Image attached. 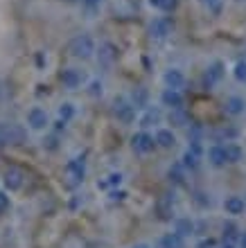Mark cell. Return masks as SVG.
Returning <instances> with one entry per match:
<instances>
[{
	"label": "cell",
	"mask_w": 246,
	"mask_h": 248,
	"mask_svg": "<svg viewBox=\"0 0 246 248\" xmlns=\"http://www.w3.org/2000/svg\"><path fill=\"white\" fill-rule=\"evenodd\" d=\"M66 174H68L72 185H79L86 176V163L82 158H72V160H68V165H66Z\"/></svg>",
	"instance_id": "8992f818"
},
{
	"label": "cell",
	"mask_w": 246,
	"mask_h": 248,
	"mask_svg": "<svg viewBox=\"0 0 246 248\" xmlns=\"http://www.w3.org/2000/svg\"><path fill=\"white\" fill-rule=\"evenodd\" d=\"M169 181H174L176 185H183V181H185V167H183L181 163L172 165V170H169Z\"/></svg>",
	"instance_id": "cb8c5ba5"
},
{
	"label": "cell",
	"mask_w": 246,
	"mask_h": 248,
	"mask_svg": "<svg viewBox=\"0 0 246 248\" xmlns=\"http://www.w3.org/2000/svg\"><path fill=\"white\" fill-rule=\"evenodd\" d=\"M169 122H174L176 126H188L190 118L185 115V113H183V108H176V111L169 113Z\"/></svg>",
	"instance_id": "484cf974"
},
{
	"label": "cell",
	"mask_w": 246,
	"mask_h": 248,
	"mask_svg": "<svg viewBox=\"0 0 246 248\" xmlns=\"http://www.w3.org/2000/svg\"><path fill=\"white\" fill-rule=\"evenodd\" d=\"M68 2H77V0H68Z\"/></svg>",
	"instance_id": "f35d334b"
},
{
	"label": "cell",
	"mask_w": 246,
	"mask_h": 248,
	"mask_svg": "<svg viewBox=\"0 0 246 248\" xmlns=\"http://www.w3.org/2000/svg\"><path fill=\"white\" fill-rule=\"evenodd\" d=\"M61 84H64V88H68V91H77L79 86L84 84V72L77 70V68H66V70L61 72Z\"/></svg>",
	"instance_id": "ba28073f"
},
{
	"label": "cell",
	"mask_w": 246,
	"mask_h": 248,
	"mask_svg": "<svg viewBox=\"0 0 246 248\" xmlns=\"http://www.w3.org/2000/svg\"><path fill=\"white\" fill-rule=\"evenodd\" d=\"M221 77H224V63L221 61H213V63L208 65L206 75H203V86L213 88V86H217L221 81Z\"/></svg>",
	"instance_id": "30bf717a"
},
{
	"label": "cell",
	"mask_w": 246,
	"mask_h": 248,
	"mask_svg": "<svg viewBox=\"0 0 246 248\" xmlns=\"http://www.w3.org/2000/svg\"><path fill=\"white\" fill-rule=\"evenodd\" d=\"M235 230H237V228H235L233 223H226V226H224V237H228V242L235 237Z\"/></svg>",
	"instance_id": "d6a6232c"
},
{
	"label": "cell",
	"mask_w": 246,
	"mask_h": 248,
	"mask_svg": "<svg viewBox=\"0 0 246 248\" xmlns=\"http://www.w3.org/2000/svg\"><path fill=\"white\" fill-rule=\"evenodd\" d=\"M156 147V140L151 133H147V131H138L136 136L131 138V149L136 151L138 156H147V154H151Z\"/></svg>",
	"instance_id": "277c9868"
},
{
	"label": "cell",
	"mask_w": 246,
	"mask_h": 248,
	"mask_svg": "<svg viewBox=\"0 0 246 248\" xmlns=\"http://www.w3.org/2000/svg\"><path fill=\"white\" fill-rule=\"evenodd\" d=\"M25 140V129L18 124L0 122V147L2 144H20Z\"/></svg>",
	"instance_id": "3957f363"
},
{
	"label": "cell",
	"mask_w": 246,
	"mask_h": 248,
	"mask_svg": "<svg viewBox=\"0 0 246 248\" xmlns=\"http://www.w3.org/2000/svg\"><path fill=\"white\" fill-rule=\"evenodd\" d=\"M233 77L240 81V84H246V59H240L233 68Z\"/></svg>",
	"instance_id": "83f0119b"
},
{
	"label": "cell",
	"mask_w": 246,
	"mask_h": 248,
	"mask_svg": "<svg viewBox=\"0 0 246 248\" xmlns=\"http://www.w3.org/2000/svg\"><path fill=\"white\" fill-rule=\"evenodd\" d=\"M72 118H75V104H70V102H64V104L59 106V120L70 122Z\"/></svg>",
	"instance_id": "d4e9b609"
},
{
	"label": "cell",
	"mask_w": 246,
	"mask_h": 248,
	"mask_svg": "<svg viewBox=\"0 0 246 248\" xmlns=\"http://www.w3.org/2000/svg\"><path fill=\"white\" fill-rule=\"evenodd\" d=\"M133 248H151V246H147V244H136Z\"/></svg>",
	"instance_id": "74e56055"
},
{
	"label": "cell",
	"mask_w": 246,
	"mask_h": 248,
	"mask_svg": "<svg viewBox=\"0 0 246 248\" xmlns=\"http://www.w3.org/2000/svg\"><path fill=\"white\" fill-rule=\"evenodd\" d=\"M7 208H9V196H5L0 192V212H5Z\"/></svg>",
	"instance_id": "836d02e7"
},
{
	"label": "cell",
	"mask_w": 246,
	"mask_h": 248,
	"mask_svg": "<svg viewBox=\"0 0 246 248\" xmlns=\"http://www.w3.org/2000/svg\"><path fill=\"white\" fill-rule=\"evenodd\" d=\"M163 81H165V88H174V91H181L188 79H185V75H183L179 68H169V70H165V75H163Z\"/></svg>",
	"instance_id": "7c38bea8"
},
{
	"label": "cell",
	"mask_w": 246,
	"mask_h": 248,
	"mask_svg": "<svg viewBox=\"0 0 246 248\" xmlns=\"http://www.w3.org/2000/svg\"><path fill=\"white\" fill-rule=\"evenodd\" d=\"M199 248H214V242L213 239H203V242L199 244Z\"/></svg>",
	"instance_id": "e575fe53"
},
{
	"label": "cell",
	"mask_w": 246,
	"mask_h": 248,
	"mask_svg": "<svg viewBox=\"0 0 246 248\" xmlns=\"http://www.w3.org/2000/svg\"><path fill=\"white\" fill-rule=\"evenodd\" d=\"M240 248H246V232L242 235V239H240Z\"/></svg>",
	"instance_id": "d590c367"
},
{
	"label": "cell",
	"mask_w": 246,
	"mask_h": 248,
	"mask_svg": "<svg viewBox=\"0 0 246 248\" xmlns=\"http://www.w3.org/2000/svg\"><path fill=\"white\" fill-rule=\"evenodd\" d=\"M5 185L9 189H20L23 187V171L16 170V167H9L5 171Z\"/></svg>",
	"instance_id": "d6986e66"
},
{
	"label": "cell",
	"mask_w": 246,
	"mask_h": 248,
	"mask_svg": "<svg viewBox=\"0 0 246 248\" xmlns=\"http://www.w3.org/2000/svg\"><path fill=\"white\" fill-rule=\"evenodd\" d=\"M149 5L158 12H172L176 7V0H149Z\"/></svg>",
	"instance_id": "4316f807"
},
{
	"label": "cell",
	"mask_w": 246,
	"mask_h": 248,
	"mask_svg": "<svg viewBox=\"0 0 246 248\" xmlns=\"http://www.w3.org/2000/svg\"><path fill=\"white\" fill-rule=\"evenodd\" d=\"M147 91H145V88H136V91L131 93V104L136 106V108H147Z\"/></svg>",
	"instance_id": "603a6c76"
},
{
	"label": "cell",
	"mask_w": 246,
	"mask_h": 248,
	"mask_svg": "<svg viewBox=\"0 0 246 248\" xmlns=\"http://www.w3.org/2000/svg\"><path fill=\"white\" fill-rule=\"evenodd\" d=\"M106 183H109V187H115V185H120L122 183V174H109V178H106Z\"/></svg>",
	"instance_id": "1f68e13d"
},
{
	"label": "cell",
	"mask_w": 246,
	"mask_h": 248,
	"mask_svg": "<svg viewBox=\"0 0 246 248\" xmlns=\"http://www.w3.org/2000/svg\"><path fill=\"white\" fill-rule=\"evenodd\" d=\"M154 140H156V147H163V149H169V147L176 144V136L172 133V129H158Z\"/></svg>",
	"instance_id": "2e32d148"
},
{
	"label": "cell",
	"mask_w": 246,
	"mask_h": 248,
	"mask_svg": "<svg viewBox=\"0 0 246 248\" xmlns=\"http://www.w3.org/2000/svg\"><path fill=\"white\" fill-rule=\"evenodd\" d=\"M161 120H163L161 108H154V106H147V108H143V113L138 115V124H140L143 129H149V126L161 124Z\"/></svg>",
	"instance_id": "8fae6325"
},
{
	"label": "cell",
	"mask_w": 246,
	"mask_h": 248,
	"mask_svg": "<svg viewBox=\"0 0 246 248\" xmlns=\"http://www.w3.org/2000/svg\"><path fill=\"white\" fill-rule=\"evenodd\" d=\"M208 163L213 167H224L226 165V151H224V144H213L208 149Z\"/></svg>",
	"instance_id": "9a60e30c"
},
{
	"label": "cell",
	"mask_w": 246,
	"mask_h": 248,
	"mask_svg": "<svg viewBox=\"0 0 246 248\" xmlns=\"http://www.w3.org/2000/svg\"><path fill=\"white\" fill-rule=\"evenodd\" d=\"M113 115L117 118V122L131 124L136 120V106L131 104L127 97H115L113 99Z\"/></svg>",
	"instance_id": "7a4b0ae2"
},
{
	"label": "cell",
	"mask_w": 246,
	"mask_h": 248,
	"mask_svg": "<svg viewBox=\"0 0 246 248\" xmlns=\"http://www.w3.org/2000/svg\"><path fill=\"white\" fill-rule=\"evenodd\" d=\"M93 95V97H98V95H102L104 93V86H102V81H98V79H93L91 81V91H88Z\"/></svg>",
	"instance_id": "4dcf8cb0"
},
{
	"label": "cell",
	"mask_w": 246,
	"mask_h": 248,
	"mask_svg": "<svg viewBox=\"0 0 246 248\" xmlns=\"http://www.w3.org/2000/svg\"><path fill=\"white\" fill-rule=\"evenodd\" d=\"M224 151H226V163H240L242 160V147L235 142L224 144Z\"/></svg>",
	"instance_id": "44dd1931"
},
{
	"label": "cell",
	"mask_w": 246,
	"mask_h": 248,
	"mask_svg": "<svg viewBox=\"0 0 246 248\" xmlns=\"http://www.w3.org/2000/svg\"><path fill=\"white\" fill-rule=\"evenodd\" d=\"M98 63H99V68H111L113 65V61H115V57H117V50H115V46L113 43H109V41H104V43H99V47H98Z\"/></svg>",
	"instance_id": "52a82bcc"
},
{
	"label": "cell",
	"mask_w": 246,
	"mask_h": 248,
	"mask_svg": "<svg viewBox=\"0 0 246 248\" xmlns=\"http://www.w3.org/2000/svg\"><path fill=\"white\" fill-rule=\"evenodd\" d=\"M79 2H82V5H84L88 12H98L99 7H102L104 0H79Z\"/></svg>",
	"instance_id": "f546056e"
},
{
	"label": "cell",
	"mask_w": 246,
	"mask_h": 248,
	"mask_svg": "<svg viewBox=\"0 0 246 248\" xmlns=\"http://www.w3.org/2000/svg\"><path fill=\"white\" fill-rule=\"evenodd\" d=\"M199 160H201V154L199 151H195L192 147H188V149L183 151L181 165L185 167V170H197V167H199Z\"/></svg>",
	"instance_id": "ffe728a7"
},
{
	"label": "cell",
	"mask_w": 246,
	"mask_h": 248,
	"mask_svg": "<svg viewBox=\"0 0 246 248\" xmlns=\"http://www.w3.org/2000/svg\"><path fill=\"white\" fill-rule=\"evenodd\" d=\"M169 34H172V20L165 16H158L149 23V36L154 41H165Z\"/></svg>",
	"instance_id": "5b68a950"
},
{
	"label": "cell",
	"mask_w": 246,
	"mask_h": 248,
	"mask_svg": "<svg viewBox=\"0 0 246 248\" xmlns=\"http://www.w3.org/2000/svg\"><path fill=\"white\" fill-rule=\"evenodd\" d=\"M161 102H163V106H167L172 111L183 108V95H181V91H174V88H165L161 95Z\"/></svg>",
	"instance_id": "4fadbf2b"
},
{
	"label": "cell",
	"mask_w": 246,
	"mask_h": 248,
	"mask_svg": "<svg viewBox=\"0 0 246 248\" xmlns=\"http://www.w3.org/2000/svg\"><path fill=\"white\" fill-rule=\"evenodd\" d=\"M224 111H226V115H230V118H237V115H242V113L246 111V99L240 97V95L228 97L226 104H224Z\"/></svg>",
	"instance_id": "5bb4252c"
},
{
	"label": "cell",
	"mask_w": 246,
	"mask_h": 248,
	"mask_svg": "<svg viewBox=\"0 0 246 248\" xmlns=\"http://www.w3.org/2000/svg\"><path fill=\"white\" fill-rule=\"evenodd\" d=\"M199 2L206 7L210 14H214V16H219V14H221V7H224V0H199Z\"/></svg>",
	"instance_id": "f1b7e54d"
},
{
	"label": "cell",
	"mask_w": 246,
	"mask_h": 248,
	"mask_svg": "<svg viewBox=\"0 0 246 248\" xmlns=\"http://www.w3.org/2000/svg\"><path fill=\"white\" fill-rule=\"evenodd\" d=\"M27 124H30V129H34V131L48 129V124H50L48 113L43 111V108H39V106H34V108H30V113H27Z\"/></svg>",
	"instance_id": "9c48e42d"
},
{
	"label": "cell",
	"mask_w": 246,
	"mask_h": 248,
	"mask_svg": "<svg viewBox=\"0 0 246 248\" xmlns=\"http://www.w3.org/2000/svg\"><path fill=\"white\" fill-rule=\"evenodd\" d=\"M174 232H179L181 237H188L195 232V221L192 219H179L174 226Z\"/></svg>",
	"instance_id": "7402d4cb"
},
{
	"label": "cell",
	"mask_w": 246,
	"mask_h": 248,
	"mask_svg": "<svg viewBox=\"0 0 246 248\" xmlns=\"http://www.w3.org/2000/svg\"><path fill=\"white\" fill-rule=\"evenodd\" d=\"M158 248H185V239L179 232H167L158 239Z\"/></svg>",
	"instance_id": "e0dca14e"
},
{
	"label": "cell",
	"mask_w": 246,
	"mask_h": 248,
	"mask_svg": "<svg viewBox=\"0 0 246 248\" xmlns=\"http://www.w3.org/2000/svg\"><path fill=\"white\" fill-rule=\"evenodd\" d=\"M68 50H70V54L75 59H91L93 54L98 52V43H95V39L91 34H77L70 41Z\"/></svg>",
	"instance_id": "6da1fadb"
},
{
	"label": "cell",
	"mask_w": 246,
	"mask_h": 248,
	"mask_svg": "<svg viewBox=\"0 0 246 248\" xmlns=\"http://www.w3.org/2000/svg\"><path fill=\"white\" fill-rule=\"evenodd\" d=\"M224 210H226L228 215H244L246 203L242 196H228L226 201H224Z\"/></svg>",
	"instance_id": "ac0fdd59"
},
{
	"label": "cell",
	"mask_w": 246,
	"mask_h": 248,
	"mask_svg": "<svg viewBox=\"0 0 246 248\" xmlns=\"http://www.w3.org/2000/svg\"><path fill=\"white\" fill-rule=\"evenodd\" d=\"M113 199H124V192H113Z\"/></svg>",
	"instance_id": "8d00e7d4"
}]
</instances>
